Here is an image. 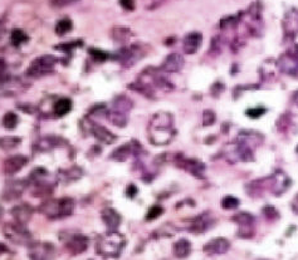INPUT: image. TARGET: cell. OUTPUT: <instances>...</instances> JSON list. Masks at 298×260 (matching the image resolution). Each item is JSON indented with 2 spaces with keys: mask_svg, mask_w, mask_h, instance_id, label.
Returning a JSON list of instances; mask_svg holds the SVG:
<instances>
[{
  "mask_svg": "<svg viewBox=\"0 0 298 260\" xmlns=\"http://www.w3.org/2000/svg\"><path fill=\"white\" fill-rule=\"evenodd\" d=\"M27 183L24 180H13L9 181L5 186L4 192H3V199L7 201L19 199L23 195V191L26 190Z\"/></svg>",
  "mask_w": 298,
  "mask_h": 260,
  "instance_id": "11",
  "label": "cell"
},
{
  "mask_svg": "<svg viewBox=\"0 0 298 260\" xmlns=\"http://www.w3.org/2000/svg\"><path fill=\"white\" fill-rule=\"evenodd\" d=\"M4 33H5V25L2 23V21H0V38L4 35Z\"/></svg>",
  "mask_w": 298,
  "mask_h": 260,
  "instance_id": "45",
  "label": "cell"
},
{
  "mask_svg": "<svg viewBox=\"0 0 298 260\" xmlns=\"http://www.w3.org/2000/svg\"><path fill=\"white\" fill-rule=\"evenodd\" d=\"M5 237L15 244H26L31 240L28 231L21 224H7L4 227Z\"/></svg>",
  "mask_w": 298,
  "mask_h": 260,
  "instance_id": "7",
  "label": "cell"
},
{
  "mask_svg": "<svg viewBox=\"0 0 298 260\" xmlns=\"http://www.w3.org/2000/svg\"><path fill=\"white\" fill-rule=\"evenodd\" d=\"M73 210H74V201L72 199L64 197V199L58 200V219L72 215Z\"/></svg>",
  "mask_w": 298,
  "mask_h": 260,
  "instance_id": "25",
  "label": "cell"
},
{
  "mask_svg": "<svg viewBox=\"0 0 298 260\" xmlns=\"http://www.w3.org/2000/svg\"><path fill=\"white\" fill-rule=\"evenodd\" d=\"M21 139L17 136H4L0 137V148L4 151H12L20 145Z\"/></svg>",
  "mask_w": 298,
  "mask_h": 260,
  "instance_id": "28",
  "label": "cell"
},
{
  "mask_svg": "<svg viewBox=\"0 0 298 260\" xmlns=\"http://www.w3.org/2000/svg\"><path fill=\"white\" fill-rule=\"evenodd\" d=\"M224 156L229 162H237V161H253V150L246 147L243 143L238 142L237 140L234 142H230L226 145L223 150Z\"/></svg>",
  "mask_w": 298,
  "mask_h": 260,
  "instance_id": "5",
  "label": "cell"
},
{
  "mask_svg": "<svg viewBox=\"0 0 298 260\" xmlns=\"http://www.w3.org/2000/svg\"><path fill=\"white\" fill-rule=\"evenodd\" d=\"M293 101H294V103L298 106V89L294 92V94H293Z\"/></svg>",
  "mask_w": 298,
  "mask_h": 260,
  "instance_id": "47",
  "label": "cell"
},
{
  "mask_svg": "<svg viewBox=\"0 0 298 260\" xmlns=\"http://www.w3.org/2000/svg\"><path fill=\"white\" fill-rule=\"evenodd\" d=\"M203 42V35L197 32H193V33H189L184 38L183 42V48L184 52L186 54H194L196 53V50L199 49L200 45Z\"/></svg>",
  "mask_w": 298,
  "mask_h": 260,
  "instance_id": "19",
  "label": "cell"
},
{
  "mask_svg": "<svg viewBox=\"0 0 298 260\" xmlns=\"http://www.w3.org/2000/svg\"><path fill=\"white\" fill-rule=\"evenodd\" d=\"M88 244L89 240L86 235L73 234L70 235L69 239L66 242V246L69 250V253H72L73 255H77V254H82L87 250Z\"/></svg>",
  "mask_w": 298,
  "mask_h": 260,
  "instance_id": "10",
  "label": "cell"
},
{
  "mask_svg": "<svg viewBox=\"0 0 298 260\" xmlns=\"http://www.w3.org/2000/svg\"><path fill=\"white\" fill-rule=\"evenodd\" d=\"M276 63H277V68L281 73L298 78V45H296L293 49L282 53Z\"/></svg>",
  "mask_w": 298,
  "mask_h": 260,
  "instance_id": "4",
  "label": "cell"
},
{
  "mask_svg": "<svg viewBox=\"0 0 298 260\" xmlns=\"http://www.w3.org/2000/svg\"><path fill=\"white\" fill-rule=\"evenodd\" d=\"M141 56H142L141 49L136 47H131L127 48V49H121V52L117 56V59L122 62L125 66H131V64H135L139 61Z\"/></svg>",
  "mask_w": 298,
  "mask_h": 260,
  "instance_id": "20",
  "label": "cell"
},
{
  "mask_svg": "<svg viewBox=\"0 0 298 260\" xmlns=\"http://www.w3.org/2000/svg\"><path fill=\"white\" fill-rule=\"evenodd\" d=\"M179 167L186 170L188 172H190L191 175H194L195 177L203 178L204 177L205 172V165L203 164L199 160L194 159H184L179 161Z\"/></svg>",
  "mask_w": 298,
  "mask_h": 260,
  "instance_id": "16",
  "label": "cell"
},
{
  "mask_svg": "<svg viewBox=\"0 0 298 260\" xmlns=\"http://www.w3.org/2000/svg\"><path fill=\"white\" fill-rule=\"evenodd\" d=\"M80 45H82V43L81 42H73V43H67V44H61V45H57V49H62L63 52H69V50H73L74 48L80 47Z\"/></svg>",
  "mask_w": 298,
  "mask_h": 260,
  "instance_id": "40",
  "label": "cell"
},
{
  "mask_svg": "<svg viewBox=\"0 0 298 260\" xmlns=\"http://www.w3.org/2000/svg\"><path fill=\"white\" fill-rule=\"evenodd\" d=\"M240 17L239 15H230V17H227L220 20V28L223 31H227V29H234L235 27L239 24Z\"/></svg>",
  "mask_w": 298,
  "mask_h": 260,
  "instance_id": "33",
  "label": "cell"
},
{
  "mask_svg": "<svg viewBox=\"0 0 298 260\" xmlns=\"http://www.w3.org/2000/svg\"><path fill=\"white\" fill-rule=\"evenodd\" d=\"M72 101L68 98H61L58 99V101L54 103V113H56L57 116H59V117H62V116H66L67 113H69V111L72 110Z\"/></svg>",
  "mask_w": 298,
  "mask_h": 260,
  "instance_id": "27",
  "label": "cell"
},
{
  "mask_svg": "<svg viewBox=\"0 0 298 260\" xmlns=\"http://www.w3.org/2000/svg\"><path fill=\"white\" fill-rule=\"evenodd\" d=\"M76 2H78V0H51V5L56 9H61V8L68 7Z\"/></svg>",
  "mask_w": 298,
  "mask_h": 260,
  "instance_id": "39",
  "label": "cell"
},
{
  "mask_svg": "<svg viewBox=\"0 0 298 260\" xmlns=\"http://www.w3.org/2000/svg\"><path fill=\"white\" fill-rule=\"evenodd\" d=\"M72 28H73L72 20L68 18H66V19H61V20L56 24L54 31H56V33L58 35H66L67 33H69V32L72 31Z\"/></svg>",
  "mask_w": 298,
  "mask_h": 260,
  "instance_id": "31",
  "label": "cell"
},
{
  "mask_svg": "<svg viewBox=\"0 0 298 260\" xmlns=\"http://www.w3.org/2000/svg\"><path fill=\"white\" fill-rule=\"evenodd\" d=\"M216 121V116L215 113L213 112L211 110H207L204 111L203 113V126L208 127V126H213Z\"/></svg>",
  "mask_w": 298,
  "mask_h": 260,
  "instance_id": "35",
  "label": "cell"
},
{
  "mask_svg": "<svg viewBox=\"0 0 298 260\" xmlns=\"http://www.w3.org/2000/svg\"><path fill=\"white\" fill-rule=\"evenodd\" d=\"M53 246L48 243H34L29 248V256L32 260H47L52 255Z\"/></svg>",
  "mask_w": 298,
  "mask_h": 260,
  "instance_id": "17",
  "label": "cell"
},
{
  "mask_svg": "<svg viewBox=\"0 0 298 260\" xmlns=\"http://www.w3.org/2000/svg\"><path fill=\"white\" fill-rule=\"evenodd\" d=\"M2 215H3V207L0 206V218H2Z\"/></svg>",
  "mask_w": 298,
  "mask_h": 260,
  "instance_id": "48",
  "label": "cell"
},
{
  "mask_svg": "<svg viewBox=\"0 0 298 260\" xmlns=\"http://www.w3.org/2000/svg\"><path fill=\"white\" fill-rule=\"evenodd\" d=\"M120 4L125 10H127V12H132V10H135L134 0H120Z\"/></svg>",
  "mask_w": 298,
  "mask_h": 260,
  "instance_id": "42",
  "label": "cell"
},
{
  "mask_svg": "<svg viewBox=\"0 0 298 260\" xmlns=\"http://www.w3.org/2000/svg\"><path fill=\"white\" fill-rule=\"evenodd\" d=\"M89 54H91V56L93 57L94 61L97 62L107 61V58L110 57V54L104 52V50L101 49H97V48H91V49H89Z\"/></svg>",
  "mask_w": 298,
  "mask_h": 260,
  "instance_id": "36",
  "label": "cell"
},
{
  "mask_svg": "<svg viewBox=\"0 0 298 260\" xmlns=\"http://www.w3.org/2000/svg\"><path fill=\"white\" fill-rule=\"evenodd\" d=\"M28 162V159L23 155H14L12 157H8L4 161V172L7 175H15V173L20 171Z\"/></svg>",
  "mask_w": 298,
  "mask_h": 260,
  "instance_id": "18",
  "label": "cell"
},
{
  "mask_svg": "<svg viewBox=\"0 0 298 260\" xmlns=\"http://www.w3.org/2000/svg\"><path fill=\"white\" fill-rule=\"evenodd\" d=\"M263 213L268 219H270V220H273V219H276L280 216V214L277 213V210H276V209L273 206H265L263 209Z\"/></svg>",
  "mask_w": 298,
  "mask_h": 260,
  "instance_id": "41",
  "label": "cell"
},
{
  "mask_svg": "<svg viewBox=\"0 0 298 260\" xmlns=\"http://www.w3.org/2000/svg\"><path fill=\"white\" fill-rule=\"evenodd\" d=\"M175 136L174 117L169 112H159L154 115L148 124V139L156 146H164L171 142Z\"/></svg>",
  "mask_w": 298,
  "mask_h": 260,
  "instance_id": "1",
  "label": "cell"
},
{
  "mask_svg": "<svg viewBox=\"0 0 298 260\" xmlns=\"http://www.w3.org/2000/svg\"><path fill=\"white\" fill-rule=\"evenodd\" d=\"M284 31V38L294 39L298 35V10L291 9L284 14L283 21H282Z\"/></svg>",
  "mask_w": 298,
  "mask_h": 260,
  "instance_id": "9",
  "label": "cell"
},
{
  "mask_svg": "<svg viewBox=\"0 0 298 260\" xmlns=\"http://www.w3.org/2000/svg\"><path fill=\"white\" fill-rule=\"evenodd\" d=\"M8 251V248L7 246L4 245V244H2L0 243V254H3V253H7Z\"/></svg>",
  "mask_w": 298,
  "mask_h": 260,
  "instance_id": "46",
  "label": "cell"
},
{
  "mask_svg": "<svg viewBox=\"0 0 298 260\" xmlns=\"http://www.w3.org/2000/svg\"><path fill=\"white\" fill-rule=\"evenodd\" d=\"M172 251H174L175 258L178 259H185L190 255L191 253V243L188 239H180L178 240L172 246Z\"/></svg>",
  "mask_w": 298,
  "mask_h": 260,
  "instance_id": "24",
  "label": "cell"
},
{
  "mask_svg": "<svg viewBox=\"0 0 298 260\" xmlns=\"http://www.w3.org/2000/svg\"><path fill=\"white\" fill-rule=\"evenodd\" d=\"M13 216H14L15 221L21 225H26L32 218V214H33V210L28 206V205L23 204V205H18L12 210Z\"/></svg>",
  "mask_w": 298,
  "mask_h": 260,
  "instance_id": "23",
  "label": "cell"
},
{
  "mask_svg": "<svg viewBox=\"0 0 298 260\" xmlns=\"http://www.w3.org/2000/svg\"><path fill=\"white\" fill-rule=\"evenodd\" d=\"M237 141L238 142L243 143V145H245L246 147H249L251 150H254L256 147H258L259 145L262 143V141H263V136H262L259 132H256V131H252V129H243V131H240L239 134H238L237 136Z\"/></svg>",
  "mask_w": 298,
  "mask_h": 260,
  "instance_id": "13",
  "label": "cell"
},
{
  "mask_svg": "<svg viewBox=\"0 0 298 260\" xmlns=\"http://www.w3.org/2000/svg\"><path fill=\"white\" fill-rule=\"evenodd\" d=\"M264 113H265V110L263 107H256V108H251V110H246L245 115L248 116V117L256 120V118H259L261 116H263Z\"/></svg>",
  "mask_w": 298,
  "mask_h": 260,
  "instance_id": "38",
  "label": "cell"
},
{
  "mask_svg": "<svg viewBox=\"0 0 298 260\" xmlns=\"http://www.w3.org/2000/svg\"><path fill=\"white\" fill-rule=\"evenodd\" d=\"M240 205L239 200L234 196H226L221 201V207L226 209V210H234Z\"/></svg>",
  "mask_w": 298,
  "mask_h": 260,
  "instance_id": "34",
  "label": "cell"
},
{
  "mask_svg": "<svg viewBox=\"0 0 298 260\" xmlns=\"http://www.w3.org/2000/svg\"><path fill=\"white\" fill-rule=\"evenodd\" d=\"M229 249L230 243L226 238H215L205 244L203 250L209 255H221V254H226Z\"/></svg>",
  "mask_w": 298,
  "mask_h": 260,
  "instance_id": "12",
  "label": "cell"
},
{
  "mask_svg": "<svg viewBox=\"0 0 298 260\" xmlns=\"http://www.w3.org/2000/svg\"><path fill=\"white\" fill-rule=\"evenodd\" d=\"M28 40V35L26 34V32L21 31V29H13L12 33H10V43H12L14 47H19L23 43H26Z\"/></svg>",
  "mask_w": 298,
  "mask_h": 260,
  "instance_id": "29",
  "label": "cell"
},
{
  "mask_svg": "<svg viewBox=\"0 0 298 260\" xmlns=\"http://www.w3.org/2000/svg\"><path fill=\"white\" fill-rule=\"evenodd\" d=\"M92 134L96 137L100 142H104L106 145H110V143H113L116 141V135H113L112 132L108 131L107 128L104 126H100V124H93L92 126Z\"/></svg>",
  "mask_w": 298,
  "mask_h": 260,
  "instance_id": "22",
  "label": "cell"
},
{
  "mask_svg": "<svg viewBox=\"0 0 298 260\" xmlns=\"http://www.w3.org/2000/svg\"><path fill=\"white\" fill-rule=\"evenodd\" d=\"M126 239L118 231H108L100 238L96 244V250L104 258H118L122 253Z\"/></svg>",
  "mask_w": 298,
  "mask_h": 260,
  "instance_id": "2",
  "label": "cell"
},
{
  "mask_svg": "<svg viewBox=\"0 0 298 260\" xmlns=\"http://www.w3.org/2000/svg\"><path fill=\"white\" fill-rule=\"evenodd\" d=\"M101 219L108 231H117L118 227L121 225V221H122V218H121V215L115 209H105V210H102Z\"/></svg>",
  "mask_w": 298,
  "mask_h": 260,
  "instance_id": "14",
  "label": "cell"
},
{
  "mask_svg": "<svg viewBox=\"0 0 298 260\" xmlns=\"http://www.w3.org/2000/svg\"><path fill=\"white\" fill-rule=\"evenodd\" d=\"M164 213V209L161 206H159V205H155V206L150 207L147 211V215H146V220H155V219H158L161 214Z\"/></svg>",
  "mask_w": 298,
  "mask_h": 260,
  "instance_id": "37",
  "label": "cell"
},
{
  "mask_svg": "<svg viewBox=\"0 0 298 260\" xmlns=\"http://www.w3.org/2000/svg\"><path fill=\"white\" fill-rule=\"evenodd\" d=\"M19 118L14 112H7L3 117L2 123L7 129H14L18 126Z\"/></svg>",
  "mask_w": 298,
  "mask_h": 260,
  "instance_id": "32",
  "label": "cell"
},
{
  "mask_svg": "<svg viewBox=\"0 0 298 260\" xmlns=\"http://www.w3.org/2000/svg\"><path fill=\"white\" fill-rule=\"evenodd\" d=\"M57 63V58L51 54H44L38 58H35L28 69H27V75L29 78H42L45 75L51 74L54 70V66Z\"/></svg>",
  "mask_w": 298,
  "mask_h": 260,
  "instance_id": "3",
  "label": "cell"
},
{
  "mask_svg": "<svg viewBox=\"0 0 298 260\" xmlns=\"http://www.w3.org/2000/svg\"><path fill=\"white\" fill-rule=\"evenodd\" d=\"M184 58L181 54L171 53L165 58L164 63L161 64L160 69L165 73H178L183 69Z\"/></svg>",
  "mask_w": 298,
  "mask_h": 260,
  "instance_id": "15",
  "label": "cell"
},
{
  "mask_svg": "<svg viewBox=\"0 0 298 260\" xmlns=\"http://www.w3.org/2000/svg\"><path fill=\"white\" fill-rule=\"evenodd\" d=\"M126 195L129 197H135L137 195V188L134 185V184H130L126 189Z\"/></svg>",
  "mask_w": 298,
  "mask_h": 260,
  "instance_id": "43",
  "label": "cell"
},
{
  "mask_svg": "<svg viewBox=\"0 0 298 260\" xmlns=\"http://www.w3.org/2000/svg\"><path fill=\"white\" fill-rule=\"evenodd\" d=\"M292 210L294 211V214H298V194L292 200Z\"/></svg>",
  "mask_w": 298,
  "mask_h": 260,
  "instance_id": "44",
  "label": "cell"
},
{
  "mask_svg": "<svg viewBox=\"0 0 298 260\" xmlns=\"http://www.w3.org/2000/svg\"><path fill=\"white\" fill-rule=\"evenodd\" d=\"M233 221L238 224L239 229H238V235L244 239H249L253 237L254 234V218L249 213L242 211L233 216Z\"/></svg>",
  "mask_w": 298,
  "mask_h": 260,
  "instance_id": "6",
  "label": "cell"
},
{
  "mask_svg": "<svg viewBox=\"0 0 298 260\" xmlns=\"http://www.w3.org/2000/svg\"><path fill=\"white\" fill-rule=\"evenodd\" d=\"M132 108V102L130 101L127 97L125 96H120L115 99L113 102V110H117L120 112L123 113H129V111Z\"/></svg>",
  "mask_w": 298,
  "mask_h": 260,
  "instance_id": "30",
  "label": "cell"
},
{
  "mask_svg": "<svg viewBox=\"0 0 298 260\" xmlns=\"http://www.w3.org/2000/svg\"><path fill=\"white\" fill-rule=\"evenodd\" d=\"M268 181H269L270 191H272L276 196L284 194V192L287 191V189H289V186H291V178L288 177L287 173L281 171V170H278V171L273 173V175L268 178Z\"/></svg>",
  "mask_w": 298,
  "mask_h": 260,
  "instance_id": "8",
  "label": "cell"
},
{
  "mask_svg": "<svg viewBox=\"0 0 298 260\" xmlns=\"http://www.w3.org/2000/svg\"><path fill=\"white\" fill-rule=\"evenodd\" d=\"M213 219H210L205 214V215H200L199 218L195 219L193 223H191V225L189 226V230H190V232H195V234H202V232H205L208 229H210L213 226Z\"/></svg>",
  "mask_w": 298,
  "mask_h": 260,
  "instance_id": "21",
  "label": "cell"
},
{
  "mask_svg": "<svg viewBox=\"0 0 298 260\" xmlns=\"http://www.w3.org/2000/svg\"><path fill=\"white\" fill-rule=\"evenodd\" d=\"M108 121L117 127H125L127 124V113L120 112L117 110H111L107 112Z\"/></svg>",
  "mask_w": 298,
  "mask_h": 260,
  "instance_id": "26",
  "label": "cell"
}]
</instances>
